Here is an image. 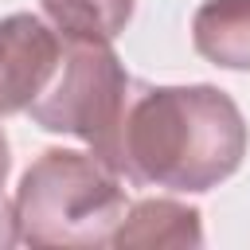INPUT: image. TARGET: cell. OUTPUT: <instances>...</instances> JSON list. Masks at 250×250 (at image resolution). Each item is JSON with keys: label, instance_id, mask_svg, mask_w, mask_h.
<instances>
[{"label": "cell", "instance_id": "4", "mask_svg": "<svg viewBox=\"0 0 250 250\" xmlns=\"http://www.w3.org/2000/svg\"><path fill=\"white\" fill-rule=\"evenodd\" d=\"M62 55V35L39 16L16 12L0 20V117L27 109L51 82Z\"/></svg>", "mask_w": 250, "mask_h": 250}, {"label": "cell", "instance_id": "5", "mask_svg": "<svg viewBox=\"0 0 250 250\" xmlns=\"http://www.w3.org/2000/svg\"><path fill=\"white\" fill-rule=\"evenodd\" d=\"M191 43L223 70H250V0H203L191 16Z\"/></svg>", "mask_w": 250, "mask_h": 250}, {"label": "cell", "instance_id": "3", "mask_svg": "<svg viewBox=\"0 0 250 250\" xmlns=\"http://www.w3.org/2000/svg\"><path fill=\"white\" fill-rule=\"evenodd\" d=\"M137 78L125 74L121 59L109 43L98 39H62V55L55 62L51 82L39 90V98L27 105L31 121L47 133L78 137L94 148L109 137L117 125V113L129 98Z\"/></svg>", "mask_w": 250, "mask_h": 250}, {"label": "cell", "instance_id": "7", "mask_svg": "<svg viewBox=\"0 0 250 250\" xmlns=\"http://www.w3.org/2000/svg\"><path fill=\"white\" fill-rule=\"evenodd\" d=\"M43 12L62 39L113 43L133 16V0H43Z\"/></svg>", "mask_w": 250, "mask_h": 250}, {"label": "cell", "instance_id": "6", "mask_svg": "<svg viewBox=\"0 0 250 250\" xmlns=\"http://www.w3.org/2000/svg\"><path fill=\"white\" fill-rule=\"evenodd\" d=\"M109 246H203V223L188 203L141 199L125 207Z\"/></svg>", "mask_w": 250, "mask_h": 250}, {"label": "cell", "instance_id": "1", "mask_svg": "<svg viewBox=\"0 0 250 250\" xmlns=\"http://www.w3.org/2000/svg\"><path fill=\"white\" fill-rule=\"evenodd\" d=\"M94 156L129 184L168 191H211L246 156V121L219 86L133 82L117 125Z\"/></svg>", "mask_w": 250, "mask_h": 250}, {"label": "cell", "instance_id": "8", "mask_svg": "<svg viewBox=\"0 0 250 250\" xmlns=\"http://www.w3.org/2000/svg\"><path fill=\"white\" fill-rule=\"evenodd\" d=\"M8 168H12V156H8V141H4V133H0V246H12V242H16L12 203L4 199V180H8Z\"/></svg>", "mask_w": 250, "mask_h": 250}, {"label": "cell", "instance_id": "2", "mask_svg": "<svg viewBox=\"0 0 250 250\" xmlns=\"http://www.w3.org/2000/svg\"><path fill=\"white\" fill-rule=\"evenodd\" d=\"M121 176L109 172L94 152L47 148L20 176L12 219L16 242L47 246H109L125 219Z\"/></svg>", "mask_w": 250, "mask_h": 250}]
</instances>
